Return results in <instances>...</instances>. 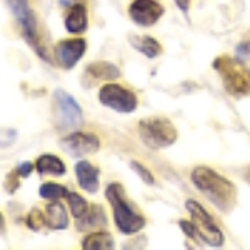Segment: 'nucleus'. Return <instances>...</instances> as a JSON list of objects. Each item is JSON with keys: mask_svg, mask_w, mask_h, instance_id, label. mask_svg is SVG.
I'll list each match as a JSON object with an SVG mask.
<instances>
[{"mask_svg": "<svg viewBox=\"0 0 250 250\" xmlns=\"http://www.w3.org/2000/svg\"><path fill=\"white\" fill-rule=\"evenodd\" d=\"M192 184L204 193L210 202L220 208L222 212H229L235 204V185L225 177L219 175L208 167H197L192 170Z\"/></svg>", "mask_w": 250, "mask_h": 250, "instance_id": "nucleus-1", "label": "nucleus"}, {"mask_svg": "<svg viewBox=\"0 0 250 250\" xmlns=\"http://www.w3.org/2000/svg\"><path fill=\"white\" fill-rule=\"evenodd\" d=\"M105 197L112 205L115 225L120 232L132 235V233L140 232L145 227V217L142 213H137L134 207L127 202L124 187L119 182L108 185L105 190Z\"/></svg>", "mask_w": 250, "mask_h": 250, "instance_id": "nucleus-2", "label": "nucleus"}, {"mask_svg": "<svg viewBox=\"0 0 250 250\" xmlns=\"http://www.w3.org/2000/svg\"><path fill=\"white\" fill-rule=\"evenodd\" d=\"M217 74L224 82L225 90L233 97H245L250 94V68L237 59L222 55L213 62Z\"/></svg>", "mask_w": 250, "mask_h": 250, "instance_id": "nucleus-3", "label": "nucleus"}, {"mask_svg": "<svg viewBox=\"0 0 250 250\" xmlns=\"http://www.w3.org/2000/svg\"><path fill=\"white\" fill-rule=\"evenodd\" d=\"M139 135L140 140L147 145L148 148L170 147L177 140V130L172 122L165 117H148L139 122Z\"/></svg>", "mask_w": 250, "mask_h": 250, "instance_id": "nucleus-4", "label": "nucleus"}, {"mask_svg": "<svg viewBox=\"0 0 250 250\" xmlns=\"http://www.w3.org/2000/svg\"><path fill=\"white\" fill-rule=\"evenodd\" d=\"M54 122L62 132L77 130L83 125L82 108L74 97L63 90H55L54 94Z\"/></svg>", "mask_w": 250, "mask_h": 250, "instance_id": "nucleus-5", "label": "nucleus"}, {"mask_svg": "<svg viewBox=\"0 0 250 250\" xmlns=\"http://www.w3.org/2000/svg\"><path fill=\"white\" fill-rule=\"evenodd\" d=\"M185 208L190 213L200 242H205V244L212 245V247H220V245H224V233H222L219 225L215 224V220L210 217V213L205 210L202 205L197 202V200L188 199L187 202H185Z\"/></svg>", "mask_w": 250, "mask_h": 250, "instance_id": "nucleus-6", "label": "nucleus"}, {"mask_svg": "<svg viewBox=\"0 0 250 250\" xmlns=\"http://www.w3.org/2000/svg\"><path fill=\"white\" fill-rule=\"evenodd\" d=\"M7 5L12 10V14L15 15L19 25L22 27V35L27 42L30 43V47L35 48V52L42 57L43 60L47 59V55L43 54L42 47L39 42V32H37V19H35V12L30 9L29 0H7Z\"/></svg>", "mask_w": 250, "mask_h": 250, "instance_id": "nucleus-7", "label": "nucleus"}, {"mask_svg": "<svg viewBox=\"0 0 250 250\" xmlns=\"http://www.w3.org/2000/svg\"><path fill=\"white\" fill-rule=\"evenodd\" d=\"M99 100L102 105L120 112V114H132L139 105V100L134 92L119 83H105L104 87H100Z\"/></svg>", "mask_w": 250, "mask_h": 250, "instance_id": "nucleus-8", "label": "nucleus"}, {"mask_svg": "<svg viewBox=\"0 0 250 250\" xmlns=\"http://www.w3.org/2000/svg\"><path fill=\"white\" fill-rule=\"evenodd\" d=\"M60 147H62L63 152L70 157L80 159V157L95 154L100 148V140H99V137L94 134H85V132L74 130L72 134L60 139Z\"/></svg>", "mask_w": 250, "mask_h": 250, "instance_id": "nucleus-9", "label": "nucleus"}, {"mask_svg": "<svg viewBox=\"0 0 250 250\" xmlns=\"http://www.w3.org/2000/svg\"><path fill=\"white\" fill-rule=\"evenodd\" d=\"M164 15V7L157 0H134L128 7V17L140 27L155 25Z\"/></svg>", "mask_w": 250, "mask_h": 250, "instance_id": "nucleus-10", "label": "nucleus"}, {"mask_svg": "<svg viewBox=\"0 0 250 250\" xmlns=\"http://www.w3.org/2000/svg\"><path fill=\"white\" fill-rule=\"evenodd\" d=\"M87 50V42L83 39H67L60 40L55 45V59L57 63L65 70H70L80 62Z\"/></svg>", "mask_w": 250, "mask_h": 250, "instance_id": "nucleus-11", "label": "nucleus"}, {"mask_svg": "<svg viewBox=\"0 0 250 250\" xmlns=\"http://www.w3.org/2000/svg\"><path fill=\"white\" fill-rule=\"evenodd\" d=\"M75 175H77V182L80 187L88 193H95L99 190V175L100 168L92 165L87 160H80L75 165Z\"/></svg>", "mask_w": 250, "mask_h": 250, "instance_id": "nucleus-12", "label": "nucleus"}, {"mask_svg": "<svg viewBox=\"0 0 250 250\" xmlns=\"http://www.w3.org/2000/svg\"><path fill=\"white\" fill-rule=\"evenodd\" d=\"M128 42L135 48L137 52H140L147 59H157L162 54V45L159 43V40L150 37V35H128Z\"/></svg>", "mask_w": 250, "mask_h": 250, "instance_id": "nucleus-13", "label": "nucleus"}, {"mask_svg": "<svg viewBox=\"0 0 250 250\" xmlns=\"http://www.w3.org/2000/svg\"><path fill=\"white\" fill-rule=\"evenodd\" d=\"M45 224L52 230H63V229L68 227V215L63 204H60L59 200H52V204L47 205Z\"/></svg>", "mask_w": 250, "mask_h": 250, "instance_id": "nucleus-14", "label": "nucleus"}, {"mask_svg": "<svg viewBox=\"0 0 250 250\" xmlns=\"http://www.w3.org/2000/svg\"><path fill=\"white\" fill-rule=\"evenodd\" d=\"M88 27V17H87V7L82 2L72 7L65 17V29L70 34H82Z\"/></svg>", "mask_w": 250, "mask_h": 250, "instance_id": "nucleus-15", "label": "nucleus"}, {"mask_svg": "<svg viewBox=\"0 0 250 250\" xmlns=\"http://www.w3.org/2000/svg\"><path fill=\"white\" fill-rule=\"evenodd\" d=\"M87 74L92 75L95 80H105V82H114L120 77V68L112 62L105 60H97L87 65Z\"/></svg>", "mask_w": 250, "mask_h": 250, "instance_id": "nucleus-16", "label": "nucleus"}, {"mask_svg": "<svg viewBox=\"0 0 250 250\" xmlns=\"http://www.w3.org/2000/svg\"><path fill=\"white\" fill-rule=\"evenodd\" d=\"M35 170H37L40 175H55L60 177L67 172L65 164H63L62 159H59L57 155L52 154H43L40 155L35 162Z\"/></svg>", "mask_w": 250, "mask_h": 250, "instance_id": "nucleus-17", "label": "nucleus"}, {"mask_svg": "<svg viewBox=\"0 0 250 250\" xmlns=\"http://www.w3.org/2000/svg\"><path fill=\"white\" fill-rule=\"evenodd\" d=\"M115 247V240L112 233L105 230H97L92 232L83 239L82 249L83 250H112Z\"/></svg>", "mask_w": 250, "mask_h": 250, "instance_id": "nucleus-18", "label": "nucleus"}, {"mask_svg": "<svg viewBox=\"0 0 250 250\" xmlns=\"http://www.w3.org/2000/svg\"><path fill=\"white\" fill-rule=\"evenodd\" d=\"M77 227L80 230L94 229V227H107V215L104 212V208L100 205H92L85 215L82 219H79Z\"/></svg>", "mask_w": 250, "mask_h": 250, "instance_id": "nucleus-19", "label": "nucleus"}, {"mask_svg": "<svg viewBox=\"0 0 250 250\" xmlns=\"http://www.w3.org/2000/svg\"><path fill=\"white\" fill-rule=\"evenodd\" d=\"M39 193H40V197L45 200H60L68 195V190H67V187H63V185H60V184L45 182L40 185Z\"/></svg>", "mask_w": 250, "mask_h": 250, "instance_id": "nucleus-20", "label": "nucleus"}, {"mask_svg": "<svg viewBox=\"0 0 250 250\" xmlns=\"http://www.w3.org/2000/svg\"><path fill=\"white\" fill-rule=\"evenodd\" d=\"M65 199L68 202V207H70L72 215H74L77 220L82 219V217L88 212V204L85 202V199H83L82 195H79V193H75V192H68V195Z\"/></svg>", "mask_w": 250, "mask_h": 250, "instance_id": "nucleus-21", "label": "nucleus"}, {"mask_svg": "<svg viewBox=\"0 0 250 250\" xmlns=\"http://www.w3.org/2000/svg\"><path fill=\"white\" fill-rule=\"evenodd\" d=\"M130 167H132V170H134V172L137 173V175H139L140 179H142L147 185H154V184H155L154 173L148 170L147 167H144V165L140 164V162H135V160H132V162H130Z\"/></svg>", "mask_w": 250, "mask_h": 250, "instance_id": "nucleus-22", "label": "nucleus"}, {"mask_svg": "<svg viewBox=\"0 0 250 250\" xmlns=\"http://www.w3.org/2000/svg\"><path fill=\"white\" fill-rule=\"evenodd\" d=\"M27 224H29L30 229H34V230H40L42 227H45V213H42L39 210V208H34V210H30L29 217H27Z\"/></svg>", "mask_w": 250, "mask_h": 250, "instance_id": "nucleus-23", "label": "nucleus"}, {"mask_svg": "<svg viewBox=\"0 0 250 250\" xmlns=\"http://www.w3.org/2000/svg\"><path fill=\"white\" fill-rule=\"evenodd\" d=\"M179 225H180V229H182V230L185 232V235L190 237V239H193V240H199V242H200L199 233H197V229H195V225H193V222H192V220H190V222L180 220V222H179Z\"/></svg>", "mask_w": 250, "mask_h": 250, "instance_id": "nucleus-24", "label": "nucleus"}, {"mask_svg": "<svg viewBox=\"0 0 250 250\" xmlns=\"http://www.w3.org/2000/svg\"><path fill=\"white\" fill-rule=\"evenodd\" d=\"M237 55L239 59H250V42H242L237 45Z\"/></svg>", "mask_w": 250, "mask_h": 250, "instance_id": "nucleus-25", "label": "nucleus"}, {"mask_svg": "<svg viewBox=\"0 0 250 250\" xmlns=\"http://www.w3.org/2000/svg\"><path fill=\"white\" fill-rule=\"evenodd\" d=\"M32 168H34V165H32L30 162H23L20 164L17 167V173L20 177H29V173L32 172Z\"/></svg>", "mask_w": 250, "mask_h": 250, "instance_id": "nucleus-26", "label": "nucleus"}, {"mask_svg": "<svg viewBox=\"0 0 250 250\" xmlns=\"http://www.w3.org/2000/svg\"><path fill=\"white\" fill-rule=\"evenodd\" d=\"M175 3H177V7H179L180 10L185 12V14L188 12V7H190V0H175Z\"/></svg>", "mask_w": 250, "mask_h": 250, "instance_id": "nucleus-27", "label": "nucleus"}, {"mask_svg": "<svg viewBox=\"0 0 250 250\" xmlns=\"http://www.w3.org/2000/svg\"><path fill=\"white\" fill-rule=\"evenodd\" d=\"M60 2V5L62 7H74V5H77V3H80V2H75V0H59Z\"/></svg>", "mask_w": 250, "mask_h": 250, "instance_id": "nucleus-28", "label": "nucleus"}]
</instances>
